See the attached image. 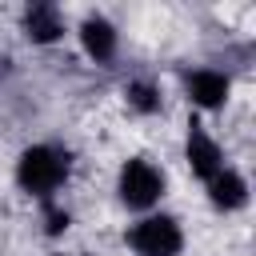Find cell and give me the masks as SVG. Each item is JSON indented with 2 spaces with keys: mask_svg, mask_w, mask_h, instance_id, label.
Segmentation results:
<instances>
[{
  "mask_svg": "<svg viewBox=\"0 0 256 256\" xmlns=\"http://www.w3.org/2000/svg\"><path fill=\"white\" fill-rule=\"evenodd\" d=\"M60 228H68V212H52L48 216V232H60Z\"/></svg>",
  "mask_w": 256,
  "mask_h": 256,
  "instance_id": "10",
  "label": "cell"
},
{
  "mask_svg": "<svg viewBox=\"0 0 256 256\" xmlns=\"http://www.w3.org/2000/svg\"><path fill=\"white\" fill-rule=\"evenodd\" d=\"M188 96L200 108H220L228 100V76L216 72V68H200V72L188 76Z\"/></svg>",
  "mask_w": 256,
  "mask_h": 256,
  "instance_id": "5",
  "label": "cell"
},
{
  "mask_svg": "<svg viewBox=\"0 0 256 256\" xmlns=\"http://www.w3.org/2000/svg\"><path fill=\"white\" fill-rule=\"evenodd\" d=\"M128 104L140 108V112H156L160 108V96L152 84H128Z\"/></svg>",
  "mask_w": 256,
  "mask_h": 256,
  "instance_id": "9",
  "label": "cell"
},
{
  "mask_svg": "<svg viewBox=\"0 0 256 256\" xmlns=\"http://www.w3.org/2000/svg\"><path fill=\"white\" fill-rule=\"evenodd\" d=\"M164 192V176L148 160H128L120 168V200L128 208H152Z\"/></svg>",
  "mask_w": 256,
  "mask_h": 256,
  "instance_id": "3",
  "label": "cell"
},
{
  "mask_svg": "<svg viewBox=\"0 0 256 256\" xmlns=\"http://www.w3.org/2000/svg\"><path fill=\"white\" fill-rule=\"evenodd\" d=\"M208 192H212V204L224 208V212H232V208H240V204L248 200L244 176H236V172H228V168H220V172L208 180Z\"/></svg>",
  "mask_w": 256,
  "mask_h": 256,
  "instance_id": "6",
  "label": "cell"
},
{
  "mask_svg": "<svg viewBox=\"0 0 256 256\" xmlns=\"http://www.w3.org/2000/svg\"><path fill=\"white\" fill-rule=\"evenodd\" d=\"M188 164H192V172H196L200 180H212V176L224 168L220 144H216L200 124H192V128H188Z\"/></svg>",
  "mask_w": 256,
  "mask_h": 256,
  "instance_id": "4",
  "label": "cell"
},
{
  "mask_svg": "<svg viewBox=\"0 0 256 256\" xmlns=\"http://www.w3.org/2000/svg\"><path fill=\"white\" fill-rule=\"evenodd\" d=\"M64 176H68V156L60 148H48V144L28 148L20 156V164H16V180L32 196H52L64 184Z\"/></svg>",
  "mask_w": 256,
  "mask_h": 256,
  "instance_id": "1",
  "label": "cell"
},
{
  "mask_svg": "<svg viewBox=\"0 0 256 256\" xmlns=\"http://www.w3.org/2000/svg\"><path fill=\"white\" fill-rule=\"evenodd\" d=\"M24 28H28V36H32L36 44H48V40H56V36L64 32V24H60V12H56L52 4H36V8H28V16H24Z\"/></svg>",
  "mask_w": 256,
  "mask_h": 256,
  "instance_id": "8",
  "label": "cell"
},
{
  "mask_svg": "<svg viewBox=\"0 0 256 256\" xmlns=\"http://www.w3.org/2000/svg\"><path fill=\"white\" fill-rule=\"evenodd\" d=\"M80 40H84V48H88L92 60H112V52H116V28H112L108 20H100V16L84 20Z\"/></svg>",
  "mask_w": 256,
  "mask_h": 256,
  "instance_id": "7",
  "label": "cell"
},
{
  "mask_svg": "<svg viewBox=\"0 0 256 256\" xmlns=\"http://www.w3.org/2000/svg\"><path fill=\"white\" fill-rule=\"evenodd\" d=\"M128 244L136 248V256H180L184 236L172 216H144L128 232Z\"/></svg>",
  "mask_w": 256,
  "mask_h": 256,
  "instance_id": "2",
  "label": "cell"
}]
</instances>
